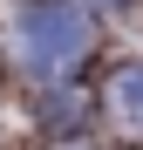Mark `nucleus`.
I'll return each mask as SVG.
<instances>
[{"label": "nucleus", "mask_w": 143, "mask_h": 150, "mask_svg": "<svg viewBox=\"0 0 143 150\" xmlns=\"http://www.w3.org/2000/svg\"><path fill=\"white\" fill-rule=\"evenodd\" d=\"M82 55H89V14L75 0H34L20 14V62L41 82H61Z\"/></svg>", "instance_id": "nucleus-1"}, {"label": "nucleus", "mask_w": 143, "mask_h": 150, "mask_svg": "<svg viewBox=\"0 0 143 150\" xmlns=\"http://www.w3.org/2000/svg\"><path fill=\"white\" fill-rule=\"evenodd\" d=\"M109 109L130 123V130L143 137V62H130V68H116V82H109Z\"/></svg>", "instance_id": "nucleus-2"}]
</instances>
